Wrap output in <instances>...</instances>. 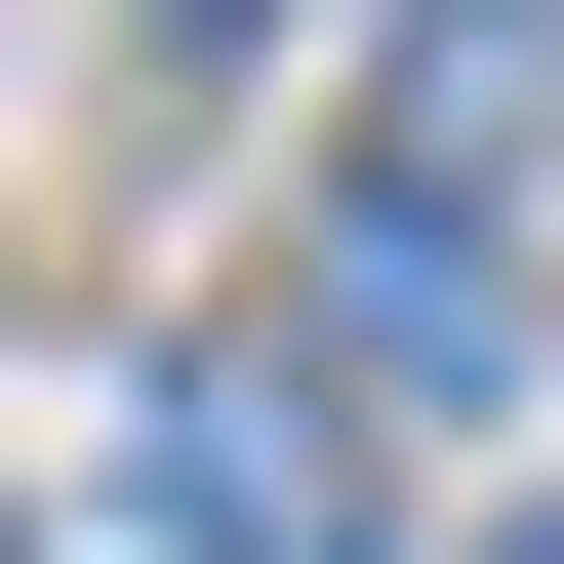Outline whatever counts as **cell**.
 <instances>
[{
	"mask_svg": "<svg viewBox=\"0 0 564 564\" xmlns=\"http://www.w3.org/2000/svg\"><path fill=\"white\" fill-rule=\"evenodd\" d=\"M121 484H162L202 564H323V524H364V444H323L282 364H162V403H121Z\"/></svg>",
	"mask_w": 564,
	"mask_h": 564,
	"instance_id": "6da1fadb",
	"label": "cell"
},
{
	"mask_svg": "<svg viewBox=\"0 0 564 564\" xmlns=\"http://www.w3.org/2000/svg\"><path fill=\"white\" fill-rule=\"evenodd\" d=\"M323 323H364V364H403V403H444V364H484V323H524V282H484V202H444V162H364V202H323Z\"/></svg>",
	"mask_w": 564,
	"mask_h": 564,
	"instance_id": "7a4b0ae2",
	"label": "cell"
}]
</instances>
